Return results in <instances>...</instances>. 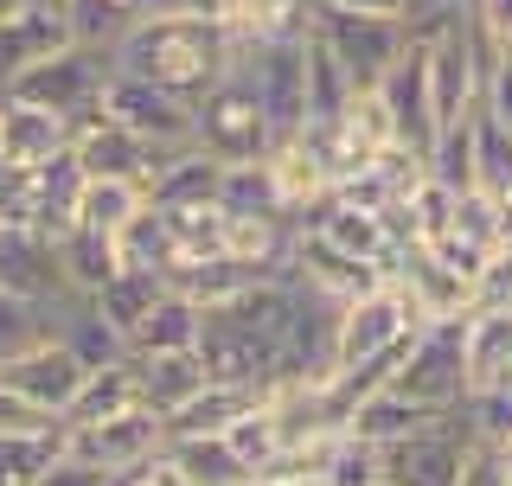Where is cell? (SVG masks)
<instances>
[{
    "label": "cell",
    "instance_id": "cell-17",
    "mask_svg": "<svg viewBox=\"0 0 512 486\" xmlns=\"http://www.w3.org/2000/svg\"><path fill=\"white\" fill-rule=\"evenodd\" d=\"M0 288L58 307L71 295V288H64V269H58V243L45 231H26V224H0Z\"/></svg>",
    "mask_w": 512,
    "mask_h": 486
},
{
    "label": "cell",
    "instance_id": "cell-43",
    "mask_svg": "<svg viewBox=\"0 0 512 486\" xmlns=\"http://www.w3.org/2000/svg\"><path fill=\"white\" fill-rule=\"evenodd\" d=\"M244 486H282V480H269V474H250V480H244Z\"/></svg>",
    "mask_w": 512,
    "mask_h": 486
},
{
    "label": "cell",
    "instance_id": "cell-10",
    "mask_svg": "<svg viewBox=\"0 0 512 486\" xmlns=\"http://www.w3.org/2000/svg\"><path fill=\"white\" fill-rule=\"evenodd\" d=\"M468 455H474V442H468V429H461L455 416H442V423H429V429L404 435V442L378 448L384 480L391 486H461Z\"/></svg>",
    "mask_w": 512,
    "mask_h": 486
},
{
    "label": "cell",
    "instance_id": "cell-38",
    "mask_svg": "<svg viewBox=\"0 0 512 486\" xmlns=\"http://www.w3.org/2000/svg\"><path fill=\"white\" fill-rule=\"evenodd\" d=\"M474 109H487L500 128H512V45L487 64V77H480V103H474Z\"/></svg>",
    "mask_w": 512,
    "mask_h": 486
},
{
    "label": "cell",
    "instance_id": "cell-11",
    "mask_svg": "<svg viewBox=\"0 0 512 486\" xmlns=\"http://www.w3.org/2000/svg\"><path fill=\"white\" fill-rule=\"evenodd\" d=\"M314 32L327 39V52L346 64V77L359 90H372L410 45L404 20H365V13H314Z\"/></svg>",
    "mask_w": 512,
    "mask_h": 486
},
{
    "label": "cell",
    "instance_id": "cell-16",
    "mask_svg": "<svg viewBox=\"0 0 512 486\" xmlns=\"http://www.w3.org/2000/svg\"><path fill=\"white\" fill-rule=\"evenodd\" d=\"M84 371H90V365L52 333V339H39V346H26L20 359L0 365V384H13L20 397H32L39 410H52L58 423H64V410H71V397H77V384H84Z\"/></svg>",
    "mask_w": 512,
    "mask_h": 486
},
{
    "label": "cell",
    "instance_id": "cell-20",
    "mask_svg": "<svg viewBox=\"0 0 512 486\" xmlns=\"http://www.w3.org/2000/svg\"><path fill=\"white\" fill-rule=\"evenodd\" d=\"M429 423H442V416L423 410V403H410V397H397L391 384H378V391H365L352 403L346 435H359V442H372V448H391V442H404V435L429 429Z\"/></svg>",
    "mask_w": 512,
    "mask_h": 486
},
{
    "label": "cell",
    "instance_id": "cell-35",
    "mask_svg": "<svg viewBox=\"0 0 512 486\" xmlns=\"http://www.w3.org/2000/svg\"><path fill=\"white\" fill-rule=\"evenodd\" d=\"M39 339H52V307L0 288V365L20 359L26 346H39Z\"/></svg>",
    "mask_w": 512,
    "mask_h": 486
},
{
    "label": "cell",
    "instance_id": "cell-18",
    "mask_svg": "<svg viewBox=\"0 0 512 486\" xmlns=\"http://www.w3.org/2000/svg\"><path fill=\"white\" fill-rule=\"evenodd\" d=\"M461 371H468V391L512 378V307L506 301H474L461 320Z\"/></svg>",
    "mask_w": 512,
    "mask_h": 486
},
{
    "label": "cell",
    "instance_id": "cell-7",
    "mask_svg": "<svg viewBox=\"0 0 512 486\" xmlns=\"http://www.w3.org/2000/svg\"><path fill=\"white\" fill-rule=\"evenodd\" d=\"M77 199H84V167L64 148L58 160H45L32 173H7V186H0V224H26V231H45L58 243L77 224Z\"/></svg>",
    "mask_w": 512,
    "mask_h": 486
},
{
    "label": "cell",
    "instance_id": "cell-27",
    "mask_svg": "<svg viewBox=\"0 0 512 486\" xmlns=\"http://www.w3.org/2000/svg\"><path fill=\"white\" fill-rule=\"evenodd\" d=\"M64 20H71L77 45H96V52H116L128 39V26L148 20L141 0H64Z\"/></svg>",
    "mask_w": 512,
    "mask_h": 486
},
{
    "label": "cell",
    "instance_id": "cell-9",
    "mask_svg": "<svg viewBox=\"0 0 512 486\" xmlns=\"http://www.w3.org/2000/svg\"><path fill=\"white\" fill-rule=\"evenodd\" d=\"M96 109H103L109 122H122L128 135H141L148 148H160V154L192 148V103H186V96H173V90H160V84H148V77L109 71L103 103H96Z\"/></svg>",
    "mask_w": 512,
    "mask_h": 486
},
{
    "label": "cell",
    "instance_id": "cell-3",
    "mask_svg": "<svg viewBox=\"0 0 512 486\" xmlns=\"http://www.w3.org/2000/svg\"><path fill=\"white\" fill-rule=\"evenodd\" d=\"M192 148H205L218 167H244L276 148V122L263 116V96L250 90L237 64L205 96H192Z\"/></svg>",
    "mask_w": 512,
    "mask_h": 486
},
{
    "label": "cell",
    "instance_id": "cell-14",
    "mask_svg": "<svg viewBox=\"0 0 512 486\" xmlns=\"http://www.w3.org/2000/svg\"><path fill=\"white\" fill-rule=\"evenodd\" d=\"M378 96H384V109H391V122H397V141L423 160V148L436 141V96H429V58H423V39H410L404 45V58L391 64V71L378 77Z\"/></svg>",
    "mask_w": 512,
    "mask_h": 486
},
{
    "label": "cell",
    "instance_id": "cell-33",
    "mask_svg": "<svg viewBox=\"0 0 512 486\" xmlns=\"http://www.w3.org/2000/svg\"><path fill=\"white\" fill-rule=\"evenodd\" d=\"M58 455H64V429L58 435H0V486H39Z\"/></svg>",
    "mask_w": 512,
    "mask_h": 486
},
{
    "label": "cell",
    "instance_id": "cell-22",
    "mask_svg": "<svg viewBox=\"0 0 512 486\" xmlns=\"http://www.w3.org/2000/svg\"><path fill=\"white\" fill-rule=\"evenodd\" d=\"M135 403H141V384H135V365H128V359L90 365L84 384H77V397H71V410H64V429H77V423H109V416L135 410Z\"/></svg>",
    "mask_w": 512,
    "mask_h": 486
},
{
    "label": "cell",
    "instance_id": "cell-40",
    "mask_svg": "<svg viewBox=\"0 0 512 486\" xmlns=\"http://www.w3.org/2000/svg\"><path fill=\"white\" fill-rule=\"evenodd\" d=\"M468 13L493 45H512V0H468Z\"/></svg>",
    "mask_w": 512,
    "mask_h": 486
},
{
    "label": "cell",
    "instance_id": "cell-48",
    "mask_svg": "<svg viewBox=\"0 0 512 486\" xmlns=\"http://www.w3.org/2000/svg\"><path fill=\"white\" fill-rule=\"evenodd\" d=\"M378 486H391V480H378Z\"/></svg>",
    "mask_w": 512,
    "mask_h": 486
},
{
    "label": "cell",
    "instance_id": "cell-34",
    "mask_svg": "<svg viewBox=\"0 0 512 486\" xmlns=\"http://www.w3.org/2000/svg\"><path fill=\"white\" fill-rule=\"evenodd\" d=\"M224 442H231V455L250 467V474H269V461L282 455V423L269 403H256V410H244L231 429H224Z\"/></svg>",
    "mask_w": 512,
    "mask_h": 486
},
{
    "label": "cell",
    "instance_id": "cell-12",
    "mask_svg": "<svg viewBox=\"0 0 512 486\" xmlns=\"http://www.w3.org/2000/svg\"><path fill=\"white\" fill-rule=\"evenodd\" d=\"M64 45H77L71 20H64V0H13V7L0 13V90L20 71L64 52Z\"/></svg>",
    "mask_w": 512,
    "mask_h": 486
},
{
    "label": "cell",
    "instance_id": "cell-44",
    "mask_svg": "<svg viewBox=\"0 0 512 486\" xmlns=\"http://www.w3.org/2000/svg\"><path fill=\"white\" fill-rule=\"evenodd\" d=\"M0 186H7V167H0Z\"/></svg>",
    "mask_w": 512,
    "mask_h": 486
},
{
    "label": "cell",
    "instance_id": "cell-24",
    "mask_svg": "<svg viewBox=\"0 0 512 486\" xmlns=\"http://www.w3.org/2000/svg\"><path fill=\"white\" fill-rule=\"evenodd\" d=\"M256 403H263V391H244V384H205L192 403H180V410L167 416V435H224L244 410H256Z\"/></svg>",
    "mask_w": 512,
    "mask_h": 486
},
{
    "label": "cell",
    "instance_id": "cell-25",
    "mask_svg": "<svg viewBox=\"0 0 512 486\" xmlns=\"http://www.w3.org/2000/svg\"><path fill=\"white\" fill-rule=\"evenodd\" d=\"M160 288H167V282H160L154 269H116V275H109V282L90 295V307H96V314H103L109 327L128 339V333L141 327V314H148V307L160 301Z\"/></svg>",
    "mask_w": 512,
    "mask_h": 486
},
{
    "label": "cell",
    "instance_id": "cell-1",
    "mask_svg": "<svg viewBox=\"0 0 512 486\" xmlns=\"http://www.w3.org/2000/svg\"><path fill=\"white\" fill-rule=\"evenodd\" d=\"M288 320H295V282L288 275H263V282L237 288L231 301L205 307L199 320V359L212 384H244V391H269L288 352Z\"/></svg>",
    "mask_w": 512,
    "mask_h": 486
},
{
    "label": "cell",
    "instance_id": "cell-46",
    "mask_svg": "<svg viewBox=\"0 0 512 486\" xmlns=\"http://www.w3.org/2000/svg\"><path fill=\"white\" fill-rule=\"evenodd\" d=\"M128 486H141V474H135V480H128Z\"/></svg>",
    "mask_w": 512,
    "mask_h": 486
},
{
    "label": "cell",
    "instance_id": "cell-28",
    "mask_svg": "<svg viewBox=\"0 0 512 486\" xmlns=\"http://www.w3.org/2000/svg\"><path fill=\"white\" fill-rule=\"evenodd\" d=\"M359 84L346 77V64L327 52V39L308 26V122H340Z\"/></svg>",
    "mask_w": 512,
    "mask_h": 486
},
{
    "label": "cell",
    "instance_id": "cell-4",
    "mask_svg": "<svg viewBox=\"0 0 512 486\" xmlns=\"http://www.w3.org/2000/svg\"><path fill=\"white\" fill-rule=\"evenodd\" d=\"M231 64L263 96V116L276 122V141L301 135V122H308V32H295V39H237Z\"/></svg>",
    "mask_w": 512,
    "mask_h": 486
},
{
    "label": "cell",
    "instance_id": "cell-36",
    "mask_svg": "<svg viewBox=\"0 0 512 486\" xmlns=\"http://www.w3.org/2000/svg\"><path fill=\"white\" fill-rule=\"evenodd\" d=\"M340 128H346V135L365 148V160H378V154L404 148V141H397V122H391V109H384V96H378V84L352 96V103H346V116H340Z\"/></svg>",
    "mask_w": 512,
    "mask_h": 486
},
{
    "label": "cell",
    "instance_id": "cell-8",
    "mask_svg": "<svg viewBox=\"0 0 512 486\" xmlns=\"http://www.w3.org/2000/svg\"><path fill=\"white\" fill-rule=\"evenodd\" d=\"M160 448H167V423L135 403V410L109 416V423H77L64 429V461L90 467V474H141Z\"/></svg>",
    "mask_w": 512,
    "mask_h": 486
},
{
    "label": "cell",
    "instance_id": "cell-2",
    "mask_svg": "<svg viewBox=\"0 0 512 486\" xmlns=\"http://www.w3.org/2000/svg\"><path fill=\"white\" fill-rule=\"evenodd\" d=\"M116 71L128 77H148V84L160 90H173V96H205L218 84L224 71H231V58H237V39L224 32L212 13H148V20H135L128 26V39L116 45Z\"/></svg>",
    "mask_w": 512,
    "mask_h": 486
},
{
    "label": "cell",
    "instance_id": "cell-5",
    "mask_svg": "<svg viewBox=\"0 0 512 486\" xmlns=\"http://www.w3.org/2000/svg\"><path fill=\"white\" fill-rule=\"evenodd\" d=\"M468 320V314H461ZM461 320H423L404 352V365L391 371V391L423 403L436 416H455L468 397V371H461Z\"/></svg>",
    "mask_w": 512,
    "mask_h": 486
},
{
    "label": "cell",
    "instance_id": "cell-47",
    "mask_svg": "<svg viewBox=\"0 0 512 486\" xmlns=\"http://www.w3.org/2000/svg\"><path fill=\"white\" fill-rule=\"evenodd\" d=\"M506 391H512V378H506Z\"/></svg>",
    "mask_w": 512,
    "mask_h": 486
},
{
    "label": "cell",
    "instance_id": "cell-32",
    "mask_svg": "<svg viewBox=\"0 0 512 486\" xmlns=\"http://www.w3.org/2000/svg\"><path fill=\"white\" fill-rule=\"evenodd\" d=\"M468 122H474V186L506 199L512 192V128H500L487 109H474Z\"/></svg>",
    "mask_w": 512,
    "mask_h": 486
},
{
    "label": "cell",
    "instance_id": "cell-31",
    "mask_svg": "<svg viewBox=\"0 0 512 486\" xmlns=\"http://www.w3.org/2000/svg\"><path fill=\"white\" fill-rule=\"evenodd\" d=\"M468 116H474V109H468ZM468 116L442 122L436 141L423 148V173H429V180H442L448 192H468L474 186V122Z\"/></svg>",
    "mask_w": 512,
    "mask_h": 486
},
{
    "label": "cell",
    "instance_id": "cell-23",
    "mask_svg": "<svg viewBox=\"0 0 512 486\" xmlns=\"http://www.w3.org/2000/svg\"><path fill=\"white\" fill-rule=\"evenodd\" d=\"M58 269H64V288H71V295H96V288H103L109 275L122 269V256H116V237H103V231H84V224H71V231L58 237Z\"/></svg>",
    "mask_w": 512,
    "mask_h": 486
},
{
    "label": "cell",
    "instance_id": "cell-39",
    "mask_svg": "<svg viewBox=\"0 0 512 486\" xmlns=\"http://www.w3.org/2000/svg\"><path fill=\"white\" fill-rule=\"evenodd\" d=\"M314 13H365V20H404L410 0H308Z\"/></svg>",
    "mask_w": 512,
    "mask_h": 486
},
{
    "label": "cell",
    "instance_id": "cell-21",
    "mask_svg": "<svg viewBox=\"0 0 512 486\" xmlns=\"http://www.w3.org/2000/svg\"><path fill=\"white\" fill-rule=\"evenodd\" d=\"M199 320H205V307L192 295L160 288V301L141 314V327L128 333V352H186V346H199Z\"/></svg>",
    "mask_w": 512,
    "mask_h": 486
},
{
    "label": "cell",
    "instance_id": "cell-29",
    "mask_svg": "<svg viewBox=\"0 0 512 486\" xmlns=\"http://www.w3.org/2000/svg\"><path fill=\"white\" fill-rule=\"evenodd\" d=\"M148 205V186L141 180H90L84 173V199H77V224L84 231H103V237H116L128 218Z\"/></svg>",
    "mask_w": 512,
    "mask_h": 486
},
{
    "label": "cell",
    "instance_id": "cell-13",
    "mask_svg": "<svg viewBox=\"0 0 512 486\" xmlns=\"http://www.w3.org/2000/svg\"><path fill=\"white\" fill-rule=\"evenodd\" d=\"M71 135H77L71 116H52V109L26 103V96L0 90V167L7 173H32L45 160H58L71 148Z\"/></svg>",
    "mask_w": 512,
    "mask_h": 486
},
{
    "label": "cell",
    "instance_id": "cell-6",
    "mask_svg": "<svg viewBox=\"0 0 512 486\" xmlns=\"http://www.w3.org/2000/svg\"><path fill=\"white\" fill-rule=\"evenodd\" d=\"M109 71H116L109 52H96V45H64V52H52L45 64H32V71L13 77L7 96H26V103L52 109V116L84 122V116H96V103H103Z\"/></svg>",
    "mask_w": 512,
    "mask_h": 486
},
{
    "label": "cell",
    "instance_id": "cell-37",
    "mask_svg": "<svg viewBox=\"0 0 512 486\" xmlns=\"http://www.w3.org/2000/svg\"><path fill=\"white\" fill-rule=\"evenodd\" d=\"M64 423L52 410H39L32 397H20L13 384H0V435H58Z\"/></svg>",
    "mask_w": 512,
    "mask_h": 486
},
{
    "label": "cell",
    "instance_id": "cell-15",
    "mask_svg": "<svg viewBox=\"0 0 512 486\" xmlns=\"http://www.w3.org/2000/svg\"><path fill=\"white\" fill-rule=\"evenodd\" d=\"M71 154H77V167H84L90 180H141V186H148V180H154V167L167 160L160 148H148L141 135H128L122 122H109L103 109L77 122Z\"/></svg>",
    "mask_w": 512,
    "mask_h": 486
},
{
    "label": "cell",
    "instance_id": "cell-41",
    "mask_svg": "<svg viewBox=\"0 0 512 486\" xmlns=\"http://www.w3.org/2000/svg\"><path fill=\"white\" fill-rule=\"evenodd\" d=\"M141 486H199V480H192L186 467H173V461H167V448H160V455L141 467Z\"/></svg>",
    "mask_w": 512,
    "mask_h": 486
},
{
    "label": "cell",
    "instance_id": "cell-19",
    "mask_svg": "<svg viewBox=\"0 0 512 486\" xmlns=\"http://www.w3.org/2000/svg\"><path fill=\"white\" fill-rule=\"evenodd\" d=\"M128 365H135V384H141V403L167 423L180 403H192L212 384V371H205V359L199 352H128Z\"/></svg>",
    "mask_w": 512,
    "mask_h": 486
},
{
    "label": "cell",
    "instance_id": "cell-26",
    "mask_svg": "<svg viewBox=\"0 0 512 486\" xmlns=\"http://www.w3.org/2000/svg\"><path fill=\"white\" fill-rule=\"evenodd\" d=\"M167 461L186 467L199 486H244L250 480V467L231 455L224 435H167Z\"/></svg>",
    "mask_w": 512,
    "mask_h": 486
},
{
    "label": "cell",
    "instance_id": "cell-42",
    "mask_svg": "<svg viewBox=\"0 0 512 486\" xmlns=\"http://www.w3.org/2000/svg\"><path fill=\"white\" fill-rule=\"evenodd\" d=\"M39 486H103V474H90V467H77V461H52V474H45Z\"/></svg>",
    "mask_w": 512,
    "mask_h": 486
},
{
    "label": "cell",
    "instance_id": "cell-30",
    "mask_svg": "<svg viewBox=\"0 0 512 486\" xmlns=\"http://www.w3.org/2000/svg\"><path fill=\"white\" fill-rule=\"evenodd\" d=\"M116 256H122V269H154V275H167V263H173V231H167V212H160L154 199L116 231Z\"/></svg>",
    "mask_w": 512,
    "mask_h": 486
},
{
    "label": "cell",
    "instance_id": "cell-45",
    "mask_svg": "<svg viewBox=\"0 0 512 486\" xmlns=\"http://www.w3.org/2000/svg\"><path fill=\"white\" fill-rule=\"evenodd\" d=\"M7 7H13V0H0V13H7Z\"/></svg>",
    "mask_w": 512,
    "mask_h": 486
}]
</instances>
